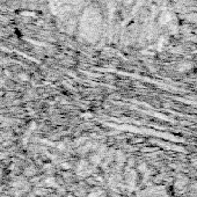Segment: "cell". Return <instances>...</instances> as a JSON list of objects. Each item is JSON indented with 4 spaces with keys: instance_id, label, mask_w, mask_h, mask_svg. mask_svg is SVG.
<instances>
[{
    "instance_id": "6da1fadb",
    "label": "cell",
    "mask_w": 197,
    "mask_h": 197,
    "mask_svg": "<svg viewBox=\"0 0 197 197\" xmlns=\"http://www.w3.org/2000/svg\"><path fill=\"white\" fill-rule=\"evenodd\" d=\"M19 78L21 79V80H28V79H29V77L27 76V74H26V73H21V74L19 76Z\"/></svg>"
},
{
    "instance_id": "7a4b0ae2",
    "label": "cell",
    "mask_w": 197,
    "mask_h": 197,
    "mask_svg": "<svg viewBox=\"0 0 197 197\" xmlns=\"http://www.w3.org/2000/svg\"><path fill=\"white\" fill-rule=\"evenodd\" d=\"M30 128H31V129H35V128H36V124H35V123H31Z\"/></svg>"
},
{
    "instance_id": "3957f363",
    "label": "cell",
    "mask_w": 197,
    "mask_h": 197,
    "mask_svg": "<svg viewBox=\"0 0 197 197\" xmlns=\"http://www.w3.org/2000/svg\"><path fill=\"white\" fill-rule=\"evenodd\" d=\"M4 158H5V154L0 153V160H1V159H4Z\"/></svg>"
},
{
    "instance_id": "277c9868",
    "label": "cell",
    "mask_w": 197,
    "mask_h": 197,
    "mask_svg": "<svg viewBox=\"0 0 197 197\" xmlns=\"http://www.w3.org/2000/svg\"><path fill=\"white\" fill-rule=\"evenodd\" d=\"M195 197H197V192H196V196H195Z\"/></svg>"
}]
</instances>
